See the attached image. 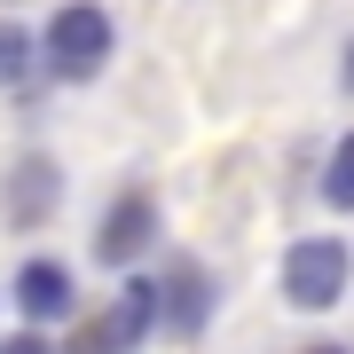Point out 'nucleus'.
Segmentation results:
<instances>
[{
  "label": "nucleus",
  "mask_w": 354,
  "mask_h": 354,
  "mask_svg": "<svg viewBox=\"0 0 354 354\" xmlns=\"http://www.w3.org/2000/svg\"><path fill=\"white\" fill-rule=\"evenodd\" d=\"M118 32H111V8H95V0H64V8L48 16V32H39V64L55 79H95L111 64Z\"/></svg>",
  "instance_id": "obj_1"
},
{
  "label": "nucleus",
  "mask_w": 354,
  "mask_h": 354,
  "mask_svg": "<svg viewBox=\"0 0 354 354\" xmlns=\"http://www.w3.org/2000/svg\"><path fill=\"white\" fill-rule=\"evenodd\" d=\"M346 291V244L339 236H299L283 252V299L291 307H339Z\"/></svg>",
  "instance_id": "obj_2"
},
{
  "label": "nucleus",
  "mask_w": 354,
  "mask_h": 354,
  "mask_svg": "<svg viewBox=\"0 0 354 354\" xmlns=\"http://www.w3.org/2000/svg\"><path fill=\"white\" fill-rule=\"evenodd\" d=\"M150 236H158V205L142 197V189H127L111 213H102V228H95V260L127 268V260H142V252H150Z\"/></svg>",
  "instance_id": "obj_3"
},
{
  "label": "nucleus",
  "mask_w": 354,
  "mask_h": 354,
  "mask_svg": "<svg viewBox=\"0 0 354 354\" xmlns=\"http://www.w3.org/2000/svg\"><path fill=\"white\" fill-rule=\"evenodd\" d=\"M150 323H158V283H127V291H118V307L79 339V354H134Z\"/></svg>",
  "instance_id": "obj_4"
},
{
  "label": "nucleus",
  "mask_w": 354,
  "mask_h": 354,
  "mask_svg": "<svg viewBox=\"0 0 354 354\" xmlns=\"http://www.w3.org/2000/svg\"><path fill=\"white\" fill-rule=\"evenodd\" d=\"M16 307H24L32 323H64L71 307H79L71 268L64 260H24V268H16Z\"/></svg>",
  "instance_id": "obj_5"
},
{
  "label": "nucleus",
  "mask_w": 354,
  "mask_h": 354,
  "mask_svg": "<svg viewBox=\"0 0 354 354\" xmlns=\"http://www.w3.org/2000/svg\"><path fill=\"white\" fill-rule=\"evenodd\" d=\"M55 197H64V174H55L48 158H24L8 174V221L16 228H39V221L55 213Z\"/></svg>",
  "instance_id": "obj_6"
},
{
  "label": "nucleus",
  "mask_w": 354,
  "mask_h": 354,
  "mask_svg": "<svg viewBox=\"0 0 354 354\" xmlns=\"http://www.w3.org/2000/svg\"><path fill=\"white\" fill-rule=\"evenodd\" d=\"M158 315L174 323L181 339H189V330H205V276H197L189 260H181L174 276H165V291H158Z\"/></svg>",
  "instance_id": "obj_7"
},
{
  "label": "nucleus",
  "mask_w": 354,
  "mask_h": 354,
  "mask_svg": "<svg viewBox=\"0 0 354 354\" xmlns=\"http://www.w3.org/2000/svg\"><path fill=\"white\" fill-rule=\"evenodd\" d=\"M32 64H39V39H32L24 24H0V95H8V87H24Z\"/></svg>",
  "instance_id": "obj_8"
},
{
  "label": "nucleus",
  "mask_w": 354,
  "mask_h": 354,
  "mask_svg": "<svg viewBox=\"0 0 354 354\" xmlns=\"http://www.w3.org/2000/svg\"><path fill=\"white\" fill-rule=\"evenodd\" d=\"M323 197L339 205V213H354V134L330 150V174H323Z\"/></svg>",
  "instance_id": "obj_9"
},
{
  "label": "nucleus",
  "mask_w": 354,
  "mask_h": 354,
  "mask_svg": "<svg viewBox=\"0 0 354 354\" xmlns=\"http://www.w3.org/2000/svg\"><path fill=\"white\" fill-rule=\"evenodd\" d=\"M0 354H55V346H48V339H39V330H16V339H8V346H0Z\"/></svg>",
  "instance_id": "obj_10"
},
{
  "label": "nucleus",
  "mask_w": 354,
  "mask_h": 354,
  "mask_svg": "<svg viewBox=\"0 0 354 354\" xmlns=\"http://www.w3.org/2000/svg\"><path fill=\"white\" fill-rule=\"evenodd\" d=\"M346 87H354V55H346Z\"/></svg>",
  "instance_id": "obj_11"
},
{
  "label": "nucleus",
  "mask_w": 354,
  "mask_h": 354,
  "mask_svg": "<svg viewBox=\"0 0 354 354\" xmlns=\"http://www.w3.org/2000/svg\"><path fill=\"white\" fill-rule=\"evenodd\" d=\"M315 354H346V346H315Z\"/></svg>",
  "instance_id": "obj_12"
}]
</instances>
